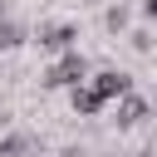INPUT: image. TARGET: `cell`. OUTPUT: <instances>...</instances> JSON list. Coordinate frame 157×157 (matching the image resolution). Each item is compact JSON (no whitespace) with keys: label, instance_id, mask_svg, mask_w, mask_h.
<instances>
[{"label":"cell","instance_id":"cell-8","mask_svg":"<svg viewBox=\"0 0 157 157\" xmlns=\"http://www.w3.org/2000/svg\"><path fill=\"white\" fill-rule=\"evenodd\" d=\"M103 25H108V34H123V29H128V10H123V5H113V10L103 15Z\"/></svg>","mask_w":157,"mask_h":157},{"label":"cell","instance_id":"cell-1","mask_svg":"<svg viewBox=\"0 0 157 157\" xmlns=\"http://www.w3.org/2000/svg\"><path fill=\"white\" fill-rule=\"evenodd\" d=\"M78 83H88V59H83L78 49L59 54V59L44 69V88H78Z\"/></svg>","mask_w":157,"mask_h":157},{"label":"cell","instance_id":"cell-4","mask_svg":"<svg viewBox=\"0 0 157 157\" xmlns=\"http://www.w3.org/2000/svg\"><path fill=\"white\" fill-rule=\"evenodd\" d=\"M69 108H74L78 118H93V113H103V98H98L88 83H78V88H69Z\"/></svg>","mask_w":157,"mask_h":157},{"label":"cell","instance_id":"cell-6","mask_svg":"<svg viewBox=\"0 0 157 157\" xmlns=\"http://www.w3.org/2000/svg\"><path fill=\"white\" fill-rule=\"evenodd\" d=\"M0 157H34V137H25V132L0 137Z\"/></svg>","mask_w":157,"mask_h":157},{"label":"cell","instance_id":"cell-3","mask_svg":"<svg viewBox=\"0 0 157 157\" xmlns=\"http://www.w3.org/2000/svg\"><path fill=\"white\" fill-rule=\"evenodd\" d=\"M74 39H78L74 25H44V29H39V49H54V54H69Z\"/></svg>","mask_w":157,"mask_h":157},{"label":"cell","instance_id":"cell-9","mask_svg":"<svg viewBox=\"0 0 157 157\" xmlns=\"http://www.w3.org/2000/svg\"><path fill=\"white\" fill-rule=\"evenodd\" d=\"M128 39H132V44H137V49H152V34H147V29H132V34H128Z\"/></svg>","mask_w":157,"mask_h":157},{"label":"cell","instance_id":"cell-11","mask_svg":"<svg viewBox=\"0 0 157 157\" xmlns=\"http://www.w3.org/2000/svg\"><path fill=\"white\" fill-rule=\"evenodd\" d=\"M0 118H5V113H0Z\"/></svg>","mask_w":157,"mask_h":157},{"label":"cell","instance_id":"cell-2","mask_svg":"<svg viewBox=\"0 0 157 157\" xmlns=\"http://www.w3.org/2000/svg\"><path fill=\"white\" fill-rule=\"evenodd\" d=\"M88 88L103 98V103H113V98H123V93H132V78L123 74V69H103V74H93L88 78Z\"/></svg>","mask_w":157,"mask_h":157},{"label":"cell","instance_id":"cell-7","mask_svg":"<svg viewBox=\"0 0 157 157\" xmlns=\"http://www.w3.org/2000/svg\"><path fill=\"white\" fill-rule=\"evenodd\" d=\"M20 44H25V25L0 20V54H5V49H20Z\"/></svg>","mask_w":157,"mask_h":157},{"label":"cell","instance_id":"cell-5","mask_svg":"<svg viewBox=\"0 0 157 157\" xmlns=\"http://www.w3.org/2000/svg\"><path fill=\"white\" fill-rule=\"evenodd\" d=\"M142 118H147V98L123 93V98H118V128H137Z\"/></svg>","mask_w":157,"mask_h":157},{"label":"cell","instance_id":"cell-10","mask_svg":"<svg viewBox=\"0 0 157 157\" xmlns=\"http://www.w3.org/2000/svg\"><path fill=\"white\" fill-rule=\"evenodd\" d=\"M142 15H147V20H157V0H142Z\"/></svg>","mask_w":157,"mask_h":157}]
</instances>
